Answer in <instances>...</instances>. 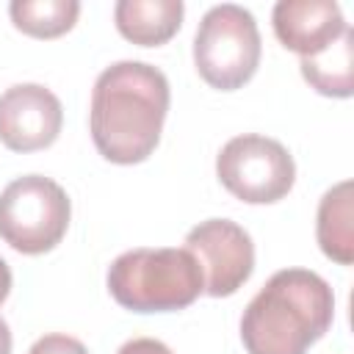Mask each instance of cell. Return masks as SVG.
<instances>
[{
  "label": "cell",
  "mask_w": 354,
  "mask_h": 354,
  "mask_svg": "<svg viewBox=\"0 0 354 354\" xmlns=\"http://www.w3.org/2000/svg\"><path fill=\"white\" fill-rule=\"evenodd\" d=\"M169 80L144 61H116L91 88L88 127L97 152L119 166L147 160L169 113Z\"/></svg>",
  "instance_id": "1"
},
{
  "label": "cell",
  "mask_w": 354,
  "mask_h": 354,
  "mask_svg": "<svg viewBox=\"0 0 354 354\" xmlns=\"http://www.w3.org/2000/svg\"><path fill=\"white\" fill-rule=\"evenodd\" d=\"M335 318V293L307 268L277 271L246 304L241 340L249 354H307Z\"/></svg>",
  "instance_id": "2"
},
{
  "label": "cell",
  "mask_w": 354,
  "mask_h": 354,
  "mask_svg": "<svg viewBox=\"0 0 354 354\" xmlns=\"http://www.w3.org/2000/svg\"><path fill=\"white\" fill-rule=\"evenodd\" d=\"M108 290L124 310L171 313L194 304L205 290V279L188 249H130L111 263Z\"/></svg>",
  "instance_id": "3"
},
{
  "label": "cell",
  "mask_w": 354,
  "mask_h": 354,
  "mask_svg": "<svg viewBox=\"0 0 354 354\" xmlns=\"http://www.w3.org/2000/svg\"><path fill=\"white\" fill-rule=\"evenodd\" d=\"M194 64L202 80L218 91L249 83L260 66V30L243 6H213L194 36Z\"/></svg>",
  "instance_id": "4"
},
{
  "label": "cell",
  "mask_w": 354,
  "mask_h": 354,
  "mask_svg": "<svg viewBox=\"0 0 354 354\" xmlns=\"http://www.w3.org/2000/svg\"><path fill=\"white\" fill-rule=\"evenodd\" d=\"M72 205L66 191L41 174H25L0 194V238L22 254H44L66 235Z\"/></svg>",
  "instance_id": "5"
},
{
  "label": "cell",
  "mask_w": 354,
  "mask_h": 354,
  "mask_svg": "<svg viewBox=\"0 0 354 354\" xmlns=\"http://www.w3.org/2000/svg\"><path fill=\"white\" fill-rule=\"evenodd\" d=\"M216 174L221 185L249 205H271L288 196L296 183V163L290 152L268 136L246 133L230 138L218 158Z\"/></svg>",
  "instance_id": "6"
},
{
  "label": "cell",
  "mask_w": 354,
  "mask_h": 354,
  "mask_svg": "<svg viewBox=\"0 0 354 354\" xmlns=\"http://www.w3.org/2000/svg\"><path fill=\"white\" fill-rule=\"evenodd\" d=\"M185 249L196 257L207 296H232L254 271V243L230 218L199 221L185 235Z\"/></svg>",
  "instance_id": "7"
},
{
  "label": "cell",
  "mask_w": 354,
  "mask_h": 354,
  "mask_svg": "<svg viewBox=\"0 0 354 354\" xmlns=\"http://www.w3.org/2000/svg\"><path fill=\"white\" fill-rule=\"evenodd\" d=\"M64 124L61 100L39 83H17L0 94V141L14 152L50 147Z\"/></svg>",
  "instance_id": "8"
},
{
  "label": "cell",
  "mask_w": 354,
  "mask_h": 354,
  "mask_svg": "<svg viewBox=\"0 0 354 354\" xmlns=\"http://www.w3.org/2000/svg\"><path fill=\"white\" fill-rule=\"evenodd\" d=\"M271 22L277 39L301 58L324 53L348 30V22L335 0H279Z\"/></svg>",
  "instance_id": "9"
},
{
  "label": "cell",
  "mask_w": 354,
  "mask_h": 354,
  "mask_svg": "<svg viewBox=\"0 0 354 354\" xmlns=\"http://www.w3.org/2000/svg\"><path fill=\"white\" fill-rule=\"evenodd\" d=\"M183 0H119L113 6L116 30L141 47L166 44L183 25Z\"/></svg>",
  "instance_id": "10"
},
{
  "label": "cell",
  "mask_w": 354,
  "mask_h": 354,
  "mask_svg": "<svg viewBox=\"0 0 354 354\" xmlns=\"http://www.w3.org/2000/svg\"><path fill=\"white\" fill-rule=\"evenodd\" d=\"M315 235L321 252L340 263L351 266L354 260V221H351V180L332 185L318 202Z\"/></svg>",
  "instance_id": "11"
},
{
  "label": "cell",
  "mask_w": 354,
  "mask_h": 354,
  "mask_svg": "<svg viewBox=\"0 0 354 354\" xmlns=\"http://www.w3.org/2000/svg\"><path fill=\"white\" fill-rule=\"evenodd\" d=\"M351 50H354V33L351 28L329 44L324 53L313 58H301V75L304 80L324 97H351L354 91V66H351Z\"/></svg>",
  "instance_id": "12"
},
{
  "label": "cell",
  "mask_w": 354,
  "mask_h": 354,
  "mask_svg": "<svg viewBox=\"0 0 354 354\" xmlns=\"http://www.w3.org/2000/svg\"><path fill=\"white\" fill-rule=\"evenodd\" d=\"M17 30L33 39H55L75 28L80 3L77 0H14L8 6Z\"/></svg>",
  "instance_id": "13"
},
{
  "label": "cell",
  "mask_w": 354,
  "mask_h": 354,
  "mask_svg": "<svg viewBox=\"0 0 354 354\" xmlns=\"http://www.w3.org/2000/svg\"><path fill=\"white\" fill-rule=\"evenodd\" d=\"M28 354H88V348L77 340V337H69V335H61V332H53V335H44L39 337Z\"/></svg>",
  "instance_id": "14"
},
{
  "label": "cell",
  "mask_w": 354,
  "mask_h": 354,
  "mask_svg": "<svg viewBox=\"0 0 354 354\" xmlns=\"http://www.w3.org/2000/svg\"><path fill=\"white\" fill-rule=\"evenodd\" d=\"M116 354H174V351L166 343L155 340V337H133Z\"/></svg>",
  "instance_id": "15"
},
{
  "label": "cell",
  "mask_w": 354,
  "mask_h": 354,
  "mask_svg": "<svg viewBox=\"0 0 354 354\" xmlns=\"http://www.w3.org/2000/svg\"><path fill=\"white\" fill-rule=\"evenodd\" d=\"M8 293H11V268H8V263L0 257V304L8 299Z\"/></svg>",
  "instance_id": "16"
},
{
  "label": "cell",
  "mask_w": 354,
  "mask_h": 354,
  "mask_svg": "<svg viewBox=\"0 0 354 354\" xmlns=\"http://www.w3.org/2000/svg\"><path fill=\"white\" fill-rule=\"evenodd\" d=\"M0 354H11V329L0 318Z\"/></svg>",
  "instance_id": "17"
}]
</instances>
